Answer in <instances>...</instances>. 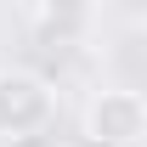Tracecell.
I'll return each mask as SVG.
<instances>
[{"mask_svg":"<svg viewBox=\"0 0 147 147\" xmlns=\"http://www.w3.org/2000/svg\"><path fill=\"white\" fill-rule=\"evenodd\" d=\"M147 136V96L125 85H102L85 102V142L91 147H136Z\"/></svg>","mask_w":147,"mask_h":147,"instance_id":"6da1fadb","label":"cell"},{"mask_svg":"<svg viewBox=\"0 0 147 147\" xmlns=\"http://www.w3.org/2000/svg\"><path fill=\"white\" fill-rule=\"evenodd\" d=\"M57 113L51 79L34 68H0V136H40Z\"/></svg>","mask_w":147,"mask_h":147,"instance_id":"7a4b0ae2","label":"cell"},{"mask_svg":"<svg viewBox=\"0 0 147 147\" xmlns=\"http://www.w3.org/2000/svg\"><path fill=\"white\" fill-rule=\"evenodd\" d=\"M91 34V0H40L34 11V40L40 45H79Z\"/></svg>","mask_w":147,"mask_h":147,"instance_id":"3957f363","label":"cell"}]
</instances>
